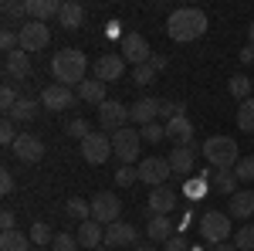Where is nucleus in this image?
<instances>
[{"mask_svg": "<svg viewBox=\"0 0 254 251\" xmlns=\"http://www.w3.org/2000/svg\"><path fill=\"white\" fill-rule=\"evenodd\" d=\"M203 31H207V14H203L200 7H180V10H173L170 20H166V34L173 41H180V44L203 38Z\"/></svg>", "mask_w": 254, "mask_h": 251, "instance_id": "obj_1", "label": "nucleus"}, {"mask_svg": "<svg viewBox=\"0 0 254 251\" xmlns=\"http://www.w3.org/2000/svg\"><path fill=\"white\" fill-rule=\"evenodd\" d=\"M85 72H88V58H85V51L78 48H64L58 51L55 58H51V75L58 85H81L85 82Z\"/></svg>", "mask_w": 254, "mask_h": 251, "instance_id": "obj_2", "label": "nucleus"}, {"mask_svg": "<svg viewBox=\"0 0 254 251\" xmlns=\"http://www.w3.org/2000/svg\"><path fill=\"white\" fill-rule=\"evenodd\" d=\"M203 156H207V163H214V170H234L241 160L237 139L234 136H210L203 143Z\"/></svg>", "mask_w": 254, "mask_h": 251, "instance_id": "obj_3", "label": "nucleus"}, {"mask_svg": "<svg viewBox=\"0 0 254 251\" xmlns=\"http://www.w3.org/2000/svg\"><path fill=\"white\" fill-rule=\"evenodd\" d=\"M200 238L203 241H210V245H224V241H231V234H234V228H231V214L227 211H207L200 214Z\"/></svg>", "mask_w": 254, "mask_h": 251, "instance_id": "obj_4", "label": "nucleus"}, {"mask_svg": "<svg viewBox=\"0 0 254 251\" xmlns=\"http://www.w3.org/2000/svg\"><path fill=\"white\" fill-rule=\"evenodd\" d=\"M139 146H142V133L139 129H116L112 133V153L122 160V167H132L139 160Z\"/></svg>", "mask_w": 254, "mask_h": 251, "instance_id": "obj_5", "label": "nucleus"}, {"mask_svg": "<svg viewBox=\"0 0 254 251\" xmlns=\"http://www.w3.org/2000/svg\"><path fill=\"white\" fill-rule=\"evenodd\" d=\"M92 221H98L102 228H109V224H116L119 214H122V200H119L112 190H98L92 200Z\"/></svg>", "mask_w": 254, "mask_h": 251, "instance_id": "obj_6", "label": "nucleus"}, {"mask_svg": "<svg viewBox=\"0 0 254 251\" xmlns=\"http://www.w3.org/2000/svg\"><path fill=\"white\" fill-rule=\"evenodd\" d=\"M17 34H20V51H27V55L44 51V48L51 44V27L41 24V20H27V24H20Z\"/></svg>", "mask_w": 254, "mask_h": 251, "instance_id": "obj_7", "label": "nucleus"}, {"mask_svg": "<svg viewBox=\"0 0 254 251\" xmlns=\"http://www.w3.org/2000/svg\"><path fill=\"white\" fill-rule=\"evenodd\" d=\"M109 156H116V153H112V136L92 133L85 143H81V160H85V163H92V167L109 163Z\"/></svg>", "mask_w": 254, "mask_h": 251, "instance_id": "obj_8", "label": "nucleus"}, {"mask_svg": "<svg viewBox=\"0 0 254 251\" xmlns=\"http://www.w3.org/2000/svg\"><path fill=\"white\" fill-rule=\"evenodd\" d=\"M170 176H173V170H170V160L166 156H146L139 163V180L149 183V187H163Z\"/></svg>", "mask_w": 254, "mask_h": 251, "instance_id": "obj_9", "label": "nucleus"}, {"mask_svg": "<svg viewBox=\"0 0 254 251\" xmlns=\"http://www.w3.org/2000/svg\"><path fill=\"white\" fill-rule=\"evenodd\" d=\"M126 122H129V109L122 105V102H116V98H105L102 105H98V126L102 129H126Z\"/></svg>", "mask_w": 254, "mask_h": 251, "instance_id": "obj_10", "label": "nucleus"}, {"mask_svg": "<svg viewBox=\"0 0 254 251\" xmlns=\"http://www.w3.org/2000/svg\"><path fill=\"white\" fill-rule=\"evenodd\" d=\"M41 105L48 109V112H64V109H71L75 105V92L68 88V85H48L44 92H41Z\"/></svg>", "mask_w": 254, "mask_h": 251, "instance_id": "obj_11", "label": "nucleus"}, {"mask_svg": "<svg viewBox=\"0 0 254 251\" xmlns=\"http://www.w3.org/2000/svg\"><path fill=\"white\" fill-rule=\"evenodd\" d=\"M122 58L129 61L132 68L146 65V61L153 58V51H149V41L142 38V34H126V38H122Z\"/></svg>", "mask_w": 254, "mask_h": 251, "instance_id": "obj_12", "label": "nucleus"}, {"mask_svg": "<svg viewBox=\"0 0 254 251\" xmlns=\"http://www.w3.org/2000/svg\"><path fill=\"white\" fill-rule=\"evenodd\" d=\"M3 78H7V85L10 82H24V78H31V55L27 51H10V55H3Z\"/></svg>", "mask_w": 254, "mask_h": 251, "instance_id": "obj_13", "label": "nucleus"}, {"mask_svg": "<svg viewBox=\"0 0 254 251\" xmlns=\"http://www.w3.org/2000/svg\"><path fill=\"white\" fill-rule=\"evenodd\" d=\"M122 75H126V58L122 55H112L109 51V55H98L95 58V78L98 82L109 85V82H119Z\"/></svg>", "mask_w": 254, "mask_h": 251, "instance_id": "obj_14", "label": "nucleus"}, {"mask_svg": "<svg viewBox=\"0 0 254 251\" xmlns=\"http://www.w3.org/2000/svg\"><path fill=\"white\" fill-rule=\"evenodd\" d=\"M10 150H14V156H17L20 163H41V160H44V143L31 133H20L17 143H14Z\"/></svg>", "mask_w": 254, "mask_h": 251, "instance_id": "obj_15", "label": "nucleus"}, {"mask_svg": "<svg viewBox=\"0 0 254 251\" xmlns=\"http://www.w3.org/2000/svg\"><path fill=\"white\" fill-rule=\"evenodd\" d=\"M203 146H196V143H190V146H173L170 150V170H173L176 176H187L190 170H193V160H196V153H200Z\"/></svg>", "mask_w": 254, "mask_h": 251, "instance_id": "obj_16", "label": "nucleus"}, {"mask_svg": "<svg viewBox=\"0 0 254 251\" xmlns=\"http://www.w3.org/2000/svg\"><path fill=\"white\" fill-rule=\"evenodd\" d=\"M159 119V98H139L129 105V122H136L139 129Z\"/></svg>", "mask_w": 254, "mask_h": 251, "instance_id": "obj_17", "label": "nucleus"}, {"mask_svg": "<svg viewBox=\"0 0 254 251\" xmlns=\"http://www.w3.org/2000/svg\"><path fill=\"white\" fill-rule=\"evenodd\" d=\"M139 231L129 224V221H116V224H109L105 228V245L109 248H122V245H136Z\"/></svg>", "mask_w": 254, "mask_h": 251, "instance_id": "obj_18", "label": "nucleus"}, {"mask_svg": "<svg viewBox=\"0 0 254 251\" xmlns=\"http://www.w3.org/2000/svg\"><path fill=\"white\" fill-rule=\"evenodd\" d=\"M163 126H166V139H173L176 146H190L193 143V122L187 116H176L170 122H163Z\"/></svg>", "mask_w": 254, "mask_h": 251, "instance_id": "obj_19", "label": "nucleus"}, {"mask_svg": "<svg viewBox=\"0 0 254 251\" xmlns=\"http://www.w3.org/2000/svg\"><path fill=\"white\" fill-rule=\"evenodd\" d=\"M176 207V190L173 187H153L149 190V214H170Z\"/></svg>", "mask_w": 254, "mask_h": 251, "instance_id": "obj_20", "label": "nucleus"}, {"mask_svg": "<svg viewBox=\"0 0 254 251\" xmlns=\"http://www.w3.org/2000/svg\"><path fill=\"white\" fill-rule=\"evenodd\" d=\"M78 245L81 248H102L105 245V228L98 221H81L78 224Z\"/></svg>", "mask_w": 254, "mask_h": 251, "instance_id": "obj_21", "label": "nucleus"}, {"mask_svg": "<svg viewBox=\"0 0 254 251\" xmlns=\"http://www.w3.org/2000/svg\"><path fill=\"white\" fill-rule=\"evenodd\" d=\"M146 234H149L156 245H166V241L173 238V221H170L166 214H149V221H146Z\"/></svg>", "mask_w": 254, "mask_h": 251, "instance_id": "obj_22", "label": "nucleus"}, {"mask_svg": "<svg viewBox=\"0 0 254 251\" xmlns=\"http://www.w3.org/2000/svg\"><path fill=\"white\" fill-rule=\"evenodd\" d=\"M81 20H85V7L78 0H61V14H58V24L64 31H78Z\"/></svg>", "mask_w": 254, "mask_h": 251, "instance_id": "obj_23", "label": "nucleus"}, {"mask_svg": "<svg viewBox=\"0 0 254 251\" xmlns=\"http://www.w3.org/2000/svg\"><path fill=\"white\" fill-rule=\"evenodd\" d=\"M58 14H61V3H58V0H27V17H31V20L48 24V20L58 17Z\"/></svg>", "mask_w": 254, "mask_h": 251, "instance_id": "obj_24", "label": "nucleus"}, {"mask_svg": "<svg viewBox=\"0 0 254 251\" xmlns=\"http://www.w3.org/2000/svg\"><path fill=\"white\" fill-rule=\"evenodd\" d=\"M227 214L231 217H254V190H237L227 200Z\"/></svg>", "mask_w": 254, "mask_h": 251, "instance_id": "obj_25", "label": "nucleus"}, {"mask_svg": "<svg viewBox=\"0 0 254 251\" xmlns=\"http://www.w3.org/2000/svg\"><path fill=\"white\" fill-rule=\"evenodd\" d=\"M78 98L98 109V105L105 102V82H98V78H85V82L78 85Z\"/></svg>", "mask_w": 254, "mask_h": 251, "instance_id": "obj_26", "label": "nucleus"}, {"mask_svg": "<svg viewBox=\"0 0 254 251\" xmlns=\"http://www.w3.org/2000/svg\"><path fill=\"white\" fill-rule=\"evenodd\" d=\"M31 245H34L31 234H24L20 228L17 231H3L0 234V251H34Z\"/></svg>", "mask_w": 254, "mask_h": 251, "instance_id": "obj_27", "label": "nucleus"}, {"mask_svg": "<svg viewBox=\"0 0 254 251\" xmlns=\"http://www.w3.org/2000/svg\"><path fill=\"white\" fill-rule=\"evenodd\" d=\"M41 109H44L41 98H20L17 105H14V112H10L7 119H14V122H34Z\"/></svg>", "mask_w": 254, "mask_h": 251, "instance_id": "obj_28", "label": "nucleus"}, {"mask_svg": "<svg viewBox=\"0 0 254 251\" xmlns=\"http://www.w3.org/2000/svg\"><path fill=\"white\" fill-rule=\"evenodd\" d=\"M210 187H214L217 193L234 197V193H237V176H234V170H214V173H210Z\"/></svg>", "mask_w": 254, "mask_h": 251, "instance_id": "obj_29", "label": "nucleus"}, {"mask_svg": "<svg viewBox=\"0 0 254 251\" xmlns=\"http://www.w3.org/2000/svg\"><path fill=\"white\" fill-rule=\"evenodd\" d=\"M227 92H231V95L237 98V105H241L244 98H251V95H254V82H251L248 75H234L231 82H227Z\"/></svg>", "mask_w": 254, "mask_h": 251, "instance_id": "obj_30", "label": "nucleus"}, {"mask_svg": "<svg viewBox=\"0 0 254 251\" xmlns=\"http://www.w3.org/2000/svg\"><path fill=\"white\" fill-rule=\"evenodd\" d=\"M237 129L241 133H254V95L237 105Z\"/></svg>", "mask_w": 254, "mask_h": 251, "instance_id": "obj_31", "label": "nucleus"}, {"mask_svg": "<svg viewBox=\"0 0 254 251\" xmlns=\"http://www.w3.org/2000/svg\"><path fill=\"white\" fill-rule=\"evenodd\" d=\"M64 211H68L71 221H92V204H88V200H81V197H68Z\"/></svg>", "mask_w": 254, "mask_h": 251, "instance_id": "obj_32", "label": "nucleus"}, {"mask_svg": "<svg viewBox=\"0 0 254 251\" xmlns=\"http://www.w3.org/2000/svg\"><path fill=\"white\" fill-rule=\"evenodd\" d=\"M0 10H3V17H20L24 24H27V0H3L0 3Z\"/></svg>", "mask_w": 254, "mask_h": 251, "instance_id": "obj_33", "label": "nucleus"}, {"mask_svg": "<svg viewBox=\"0 0 254 251\" xmlns=\"http://www.w3.org/2000/svg\"><path fill=\"white\" fill-rule=\"evenodd\" d=\"M31 241H34L38 248H48V245L55 241V231H51V228H48L44 221H38V224L31 228Z\"/></svg>", "mask_w": 254, "mask_h": 251, "instance_id": "obj_34", "label": "nucleus"}, {"mask_svg": "<svg viewBox=\"0 0 254 251\" xmlns=\"http://www.w3.org/2000/svg\"><path fill=\"white\" fill-rule=\"evenodd\" d=\"M139 133H142V143H153V146H156V143L166 139V126H163V122H149V126H142Z\"/></svg>", "mask_w": 254, "mask_h": 251, "instance_id": "obj_35", "label": "nucleus"}, {"mask_svg": "<svg viewBox=\"0 0 254 251\" xmlns=\"http://www.w3.org/2000/svg\"><path fill=\"white\" fill-rule=\"evenodd\" d=\"M234 176L241 180V183H251L254 180V156H241V160H237Z\"/></svg>", "mask_w": 254, "mask_h": 251, "instance_id": "obj_36", "label": "nucleus"}, {"mask_svg": "<svg viewBox=\"0 0 254 251\" xmlns=\"http://www.w3.org/2000/svg\"><path fill=\"white\" fill-rule=\"evenodd\" d=\"M234 245H237L241 251H254V224H244V228H237Z\"/></svg>", "mask_w": 254, "mask_h": 251, "instance_id": "obj_37", "label": "nucleus"}, {"mask_svg": "<svg viewBox=\"0 0 254 251\" xmlns=\"http://www.w3.org/2000/svg\"><path fill=\"white\" fill-rule=\"evenodd\" d=\"M0 48H3V55H10V51H17V48H20L17 27H3V34H0Z\"/></svg>", "mask_w": 254, "mask_h": 251, "instance_id": "obj_38", "label": "nucleus"}, {"mask_svg": "<svg viewBox=\"0 0 254 251\" xmlns=\"http://www.w3.org/2000/svg\"><path fill=\"white\" fill-rule=\"evenodd\" d=\"M132 82H136V85H149V82H156V68H153V61H146V65L132 68Z\"/></svg>", "mask_w": 254, "mask_h": 251, "instance_id": "obj_39", "label": "nucleus"}, {"mask_svg": "<svg viewBox=\"0 0 254 251\" xmlns=\"http://www.w3.org/2000/svg\"><path fill=\"white\" fill-rule=\"evenodd\" d=\"M17 102H20V98H17V92H14V85H3V88H0V105H3V116H10Z\"/></svg>", "mask_w": 254, "mask_h": 251, "instance_id": "obj_40", "label": "nucleus"}, {"mask_svg": "<svg viewBox=\"0 0 254 251\" xmlns=\"http://www.w3.org/2000/svg\"><path fill=\"white\" fill-rule=\"evenodd\" d=\"M78 238H71V234H55V241H51V251H78Z\"/></svg>", "mask_w": 254, "mask_h": 251, "instance_id": "obj_41", "label": "nucleus"}, {"mask_svg": "<svg viewBox=\"0 0 254 251\" xmlns=\"http://www.w3.org/2000/svg\"><path fill=\"white\" fill-rule=\"evenodd\" d=\"M139 180V167H119L116 170V183L119 187H132Z\"/></svg>", "mask_w": 254, "mask_h": 251, "instance_id": "obj_42", "label": "nucleus"}, {"mask_svg": "<svg viewBox=\"0 0 254 251\" xmlns=\"http://www.w3.org/2000/svg\"><path fill=\"white\" fill-rule=\"evenodd\" d=\"M17 129H14V119H7L3 116V122H0V143H3V146H14V143H17Z\"/></svg>", "mask_w": 254, "mask_h": 251, "instance_id": "obj_43", "label": "nucleus"}, {"mask_svg": "<svg viewBox=\"0 0 254 251\" xmlns=\"http://www.w3.org/2000/svg\"><path fill=\"white\" fill-rule=\"evenodd\" d=\"M68 136H75L78 143H85V139L92 136V126H88L85 119H75V122H68Z\"/></svg>", "mask_w": 254, "mask_h": 251, "instance_id": "obj_44", "label": "nucleus"}, {"mask_svg": "<svg viewBox=\"0 0 254 251\" xmlns=\"http://www.w3.org/2000/svg\"><path fill=\"white\" fill-rule=\"evenodd\" d=\"M163 251H190V248H187V238H183V234H173V238L163 245Z\"/></svg>", "mask_w": 254, "mask_h": 251, "instance_id": "obj_45", "label": "nucleus"}, {"mask_svg": "<svg viewBox=\"0 0 254 251\" xmlns=\"http://www.w3.org/2000/svg\"><path fill=\"white\" fill-rule=\"evenodd\" d=\"M0 193H3V197L14 193V173H10V170H0Z\"/></svg>", "mask_w": 254, "mask_h": 251, "instance_id": "obj_46", "label": "nucleus"}, {"mask_svg": "<svg viewBox=\"0 0 254 251\" xmlns=\"http://www.w3.org/2000/svg\"><path fill=\"white\" fill-rule=\"evenodd\" d=\"M0 228H3V231H17V214L3 211V214H0Z\"/></svg>", "mask_w": 254, "mask_h": 251, "instance_id": "obj_47", "label": "nucleus"}, {"mask_svg": "<svg viewBox=\"0 0 254 251\" xmlns=\"http://www.w3.org/2000/svg\"><path fill=\"white\" fill-rule=\"evenodd\" d=\"M203 190H207V183H203V180H193V183H187V193H190V197H203Z\"/></svg>", "mask_w": 254, "mask_h": 251, "instance_id": "obj_48", "label": "nucleus"}, {"mask_svg": "<svg viewBox=\"0 0 254 251\" xmlns=\"http://www.w3.org/2000/svg\"><path fill=\"white\" fill-rule=\"evenodd\" d=\"M153 68H156V72H163V68H166V65H170V61H166V55H153Z\"/></svg>", "mask_w": 254, "mask_h": 251, "instance_id": "obj_49", "label": "nucleus"}, {"mask_svg": "<svg viewBox=\"0 0 254 251\" xmlns=\"http://www.w3.org/2000/svg\"><path fill=\"white\" fill-rule=\"evenodd\" d=\"M241 61H244V65H251V61H254V48H251V44L241 51Z\"/></svg>", "mask_w": 254, "mask_h": 251, "instance_id": "obj_50", "label": "nucleus"}, {"mask_svg": "<svg viewBox=\"0 0 254 251\" xmlns=\"http://www.w3.org/2000/svg\"><path fill=\"white\" fill-rule=\"evenodd\" d=\"M214 251H241V248H237L234 241H224V245H214Z\"/></svg>", "mask_w": 254, "mask_h": 251, "instance_id": "obj_51", "label": "nucleus"}, {"mask_svg": "<svg viewBox=\"0 0 254 251\" xmlns=\"http://www.w3.org/2000/svg\"><path fill=\"white\" fill-rule=\"evenodd\" d=\"M248 44H251V48H254V24H251V27H248Z\"/></svg>", "mask_w": 254, "mask_h": 251, "instance_id": "obj_52", "label": "nucleus"}, {"mask_svg": "<svg viewBox=\"0 0 254 251\" xmlns=\"http://www.w3.org/2000/svg\"><path fill=\"white\" fill-rule=\"evenodd\" d=\"M132 251H159V248H149V245H139V248H132Z\"/></svg>", "mask_w": 254, "mask_h": 251, "instance_id": "obj_53", "label": "nucleus"}, {"mask_svg": "<svg viewBox=\"0 0 254 251\" xmlns=\"http://www.w3.org/2000/svg\"><path fill=\"white\" fill-rule=\"evenodd\" d=\"M34 251H51V248H34Z\"/></svg>", "mask_w": 254, "mask_h": 251, "instance_id": "obj_54", "label": "nucleus"}]
</instances>
